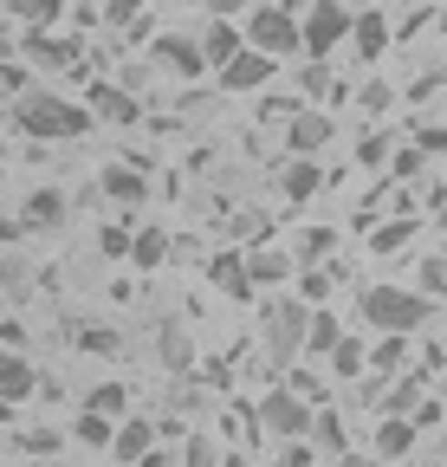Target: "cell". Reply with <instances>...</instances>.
<instances>
[{"label":"cell","instance_id":"d6a6232c","mask_svg":"<svg viewBox=\"0 0 447 467\" xmlns=\"http://www.w3.org/2000/svg\"><path fill=\"white\" fill-rule=\"evenodd\" d=\"M396 143H402V130H363V137H357V162L376 169V162L396 156Z\"/></svg>","mask_w":447,"mask_h":467},{"label":"cell","instance_id":"db71d44e","mask_svg":"<svg viewBox=\"0 0 447 467\" xmlns=\"http://www.w3.org/2000/svg\"><path fill=\"white\" fill-rule=\"evenodd\" d=\"M434 227H441V234H447V208H441V214H434Z\"/></svg>","mask_w":447,"mask_h":467},{"label":"cell","instance_id":"ba28073f","mask_svg":"<svg viewBox=\"0 0 447 467\" xmlns=\"http://www.w3.org/2000/svg\"><path fill=\"white\" fill-rule=\"evenodd\" d=\"M330 137H338V117H330L324 104H299L286 117V156H318Z\"/></svg>","mask_w":447,"mask_h":467},{"label":"cell","instance_id":"277c9868","mask_svg":"<svg viewBox=\"0 0 447 467\" xmlns=\"http://www.w3.org/2000/svg\"><path fill=\"white\" fill-rule=\"evenodd\" d=\"M240 39L247 52H266V58H299V20L286 7H247Z\"/></svg>","mask_w":447,"mask_h":467},{"label":"cell","instance_id":"ffe728a7","mask_svg":"<svg viewBox=\"0 0 447 467\" xmlns=\"http://www.w3.org/2000/svg\"><path fill=\"white\" fill-rule=\"evenodd\" d=\"M149 448H156V422H149V416H124L110 454H117V461H149Z\"/></svg>","mask_w":447,"mask_h":467},{"label":"cell","instance_id":"7402d4cb","mask_svg":"<svg viewBox=\"0 0 447 467\" xmlns=\"http://www.w3.org/2000/svg\"><path fill=\"white\" fill-rule=\"evenodd\" d=\"M78 350H85V358H124V331L117 325H110V318H91V325H78Z\"/></svg>","mask_w":447,"mask_h":467},{"label":"cell","instance_id":"2e32d148","mask_svg":"<svg viewBox=\"0 0 447 467\" xmlns=\"http://www.w3.org/2000/svg\"><path fill=\"white\" fill-rule=\"evenodd\" d=\"M195 46H201V66H214V72H220V66H228V58H234L247 39H240V20H208V26L195 33Z\"/></svg>","mask_w":447,"mask_h":467},{"label":"cell","instance_id":"f546056e","mask_svg":"<svg viewBox=\"0 0 447 467\" xmlns=\"http://www.w3.org/2000/svg\"><path fill=\"white\" fill-rule=\"evenodd\" d=\"M330 247H338V227H299L292 260H299V266H318V260H330Z\"/></svg>","mask_w":447,"mask_h":467},{"label":"cell","instance_id":"6da1fadb","mask_svg":"<svg viewBox=\"0 0 447 467\" xmlns=\"http://www.w3.org/2000/svg\"><path fill=\"white\" fill-rule=\"evenodd\" d=\"M7 117H14V130L33 137V143H72V137H91L97 130L91 110L72 104V98H59V91H26V98L7 104Z\"/></svg>","mask_w":447,"mask_h":467},{"label":"cell","instance_id":"8d00e7d4","mask_svg":"<svg viewBox=\"0 0 447 467\" xmlns=\"http://www.w3.org/2000/svg\"><path fill=\"white\" fill-rule=\"evenodd\" d=\"M389 175H396V182H422V175H428V156H422L415 143H396V156H389Z\"/></svg>","mask_w":447,"mask_h":467},{"label":"cell","instance_id":"7dc6e473","mask_svg":"<svg viewBox=\"0 0 447 467\" xmlns=\"http://www.w3.org/2000/svg\"><path fill=\"white\" fill-rule=\"evenodd\" d=\"M279 467H311V448H305V441H286V454H279Z\"/></svg>","mask_w":447,"mask_h":467},{"label":"cell","instance_id":"83f0119b","mask_svg":"<svg viewBox=\"0 0 447 467\" xmlns=\"http://www.w3.org/2000/svg\"><path fill=\"white\" fill-rule=\"evenodd\" d=\"M162 260H169V234H162V227H137V241H130V266H137V273H156Z\"/></svg>","mask_w":447,"mask_h":467},{"label":"cell","instance_id":"d590c367","mask_svg":"<svg viewBox=\"0 0 447 467\" xmlns=\"http://www.w3.org/2000/svg\"><path fill=\"white\" fill-rule=\"evenodd\" d=\"M324 299H330V273H324V266H299V306L318 312Z\"/></svg>","mask_w":447,"mask_h":467},{"label":"cell","instance_id":"d4e9b609","mask_svg":"<svg viewBox=\"0 0 447 467\" xmlns=\"http://www.w3.org/2000/svg\"><path fill=\"white\" fill-rule=\"evenodd\" d=\"M7 14L26 26V33H52L66 20V0H7Z\"/></svg>","mask_w":447,"mask_h":467},{"label":"cell","instance_id":"7a4b0ae2","mask_svg":"<svg viewBox=\"0 0 447 467\" xmlns=\"http://www.w3.org/2000/svg\"><path fill=\"white\" fill-rule=\"evenodd\" d=\"M357 312H363V325L382 331V337H415V331L434 318V306L422 299L415 285H363V292H357Z\"/></svg>","mask_w":447,"mask_h":467},{"label":"cell","instance_id":"44dd1931","mask_svg":"<svg viewBox=\"0 0 447 467\" xmlns=\"http://www.w3.org/2000/svg\"><path fill=\"white\" fill-rule=\"evenodd\" d=\"M415 208H396V214H389V221H376V234H370V254H402L409 241H415Z\"/></svg>","mask_w":447,"mask_h":467},{"label":"cell","instance_id":"4dcf8cb0","mask_svg":"<svg viewBox=\"0 0 447 467\" xmlns=\"http://www.w3.org/2000/svg\"><path fill=\"white\" fill-rule=\"evenodd\" d=\"M415 292H422L428 306H441V299H447V254H428V260L415 266Z\"/></svg>","mask_w":447,"mask_h":467},{"label":"cell","instance_id":"9f6ffc18","mask_svg":"<svg viewBox=\"0 0 447 467\" xmlns=\"http://www.w3.org/2000/svg\"><path fill=\"white\" fill-rule=\"evenodd\" d=\"M441 441H447V422H441Z\"/></svg>","mask_w":447,"mask_h":467},{"label":"cell","instance_id":"8fae6325","mask_svg":"<svg viewBox=\"0 0 447 467\" xmlns=\"http://www.w3.org/2000/svg\"><path fill=\"white\" fill-rule=\"evenodd\" d=\"M272 72H279V58H266V52H234L228 66H220V91H234V98H247V91H266L272 85Z\"/></svg>","mask_w":447,"mask_h":467},{"label":"cell","instance_id":"f1b7e54d","mask_svg":"<svg viewBox=\"0 0 447 467\" xmlns=\"http://www.w3.org/2000/svg\"><path fill=\"white\" fill-rule=\"evenodd\" d=\"M299 91H305V98H330V104L344 98L338 72H330V58H305V66H299Z\"/></svg>","mask_w":447,"mask_h":467},{"label":"cell","instance_id":"d6986e66","mask_svg":"<svg viewBox=\"0 0 447 467\" xmlns=\"http://www.w3.org/2000/svg\"><path fill=\"white\" fill-rule=\"evenodd\" d=\"M85 409H91V416H104V422H124V416H130V383H124V377L91 383V389H85Z\"/></svg>","mask_w":447,"mask_h":467},{"label":"cell","instance_id":"681fc988","mask_svg":"<svg viewBox=\"0 0 447 467\" xmlns=\"http://www.w3.org/2000/svg\"><path fill=\"white\" fill-rule=\"evenodd\" d=\"M240 7H247V0H208V14H214V20H234Z\"/></svg>","mask_w":447,"mask_h":467},{"label":"cell","instance_id":"8992f818","mask_svg":"<svg viewBox=\"0 0 447 467\" xmlns=\"http://www.w3.org/2000/svg\"><path fill=\"white\" fill-rule=\"evenodd\" d=\"M253 416H259V435H272V441H305V429H311V402H299L286 383H279V389L259 396Z\"/></svg>","mask_w":447,"mask_h":467},{"label":"cell","instance_id":"ab89813d","mask_svg":"<svg viewBox=\"0 0 447 467\" xmlns=\"http://www.w3.org/2000/svg\"><path fill=\"white\" fill-rule=\"evenodd\" d=\"M370 364H376V370H396V364H409V337H382V344L370 350Z\"/></svg>","mask_w":447,"mask_h":467},{"label":"cell","instance_id":"484cf974","mask_svg":"<svg viewBox=\"0 0 447 467\" xmlns=\"http://www.w3.org/2000/svg\"><path fill=\"white\" fill-rule=\"evenodd\" d=\"M208 279L228 292V299H253V285H247V260H240V254H214V260H208Z\"/></svg>","mask_w":447,"mask_h":467},{"label":"cell","instance_id":"30bf717a","mask_svg":"<svg viewBox=\"0 0 447 467\" xmlns=\"http://www.w3.org/2000/svg\"><path fill=\"white\" fill-rule=\"evenodd\" d=\"M149 66H169L176 78H208L195 33H156V39H149Z\"/></svg>","mask_w":447,"mask_h":467},{"label":"cell","instance_id":"f35d334b","mask_svg":"<svg viewBox=\"0 0 447 467\" xmlns=\"http://www.w3.org/2000/svg\"><path fill=\"white\" fill-rule=\"evenodd\" d=\"M20 448L39 461V454H59V448H66V435H59V429H46V422H33V429L20 435Z\"/></svg>","mask_w":447,"mask_h":467},{"label":"cell","instance_id":"ac0fdd59","mask_svg":"<svg viewBox=\"0 0 447 467\" xmlns=\"http://www.w3.org/2000/svg\"><path fill=\"white\" fill-rule=\"evenodd\" d=\"M318 189H324V169H318L311 156H292L286 169H279V195H286L292 208H299V202H311Z\"/></svg>","mask_w":447,"mask_h":467},{"label":"cell","instance_id":"11a10c76","mask_svg":"<svg viewBox=\"0 0 447 467\" xmlns=\"http://www.w3.org/2000/svg\"><path fill=\"white\" fill-rule=\"evenodd\" d=\"M441 33H447V7H441Z\"/></svg>","mask_w":447,"mask_h":467},{"label":"cell","instance_id":"e575fe53","mask_svg":"<svg viewBox=\"0 0 447 467\" xmlns=\"http://www.w3.org/2000/svg\"><path fill=\"white\" fill-rule=\"evenodd\" d=\"M130 241H137V227H130V221L97 227V254H104V260H130Z\"/></svg>","mask_w":447,"mask_h":467},{"label":"cell","instance_id":"3957f363","mask_svg":"<svg viewBox=\"0 0 447 467\" xmlns=\"http://www.w3.org/2000/svg\"><path fill=\"white\" fill-rule=\"evenodd\" d=\"M350 7L344 0H311V7L299 14V52L305 58H330L338 46H350Z\"/></svg>","mask_w":447,"mask_h":467},{"label":"cell","instance_id":"74e56055","mask_svg":"<svg viewBox=\"0 0 447 467\" xmlns=\"http://www.w3.org/2000/svg\"><path fill=\"white\" fill-rule=\"evenodd\" d=\"M330 370H338V377H363V370H370V350H363L357 337H344L338 350H330Z\"/></svg>","mask_w":447,"mask_h":467},{"label":"cell","instance_id":"5bb4252c","mask_svg":"<svg viewBox=\"0 0 447 467\" xmlns=\"http://www.w3.org/2000/svg\"><path fill=\"white\" fill-rule=\"evenodd\" d=\"M240 260H247V285H286V279H299V260L286 247H247Z\"/></svg>","mask_w":447,"mask_h":467},{"label":"cell","instance_id":"e0dca14e","mask_svg":"<svg viewBox=\"0 0 447 467\" xmlns=\"http://www.w3.org/2000/svg\"><path fill=\"white\" fill-rule=\"evenodd\" d=\"M97 182H104V195L117 202V208H143V202H149V175H143V169H130V162H110Z\"/></svg>","mask_w":447,"mask_h":467},{"label":"cell","instance_id":"7bdbcfd3","mask_svg":"<svg viewBox=\"0 0 447 467\" xmlns=\"http://www.w3.org/2000/svg\"><path fill=\"white\" fill-rule=\"evenodd\" d=\"M409 422H415V429H441V422H447V402H441V396H422Z\"/></svg>","mask_w":447,"mask_h":467},{"label":"cell","instance_id":"603a6c76","mask_svg":"<svg viewBox=\"0 0 447 467\" xmlns=\"http://www.w3.org/2000/svg\"><path fill=\"white\" fill-rule=\"evenodd\" d=\"M338 344H344V325H338V312H324V306H318V312L305 318V344H299V350H311V358H330Z\"/></svg>","mask_w":447,"mask_h":467},{"label":"cell","instance_id":"4fadbf2b","mask_svg":"<svg viewBox=\"0 0 447 467\" xmlns=\"http://www.w3.org/2000/svg\"><path fill=\"white\" fill-rule=\"evenodd\" d=\"M389 46H396V26H389L376 7H363V14L350 20V52H357V66H376Z\"/></svg>","mask_w":447,"mask_h":467},{"label":"cell","instance_id":"836d02e7","mask_svg":"<svg viewBox=\"0 0 447 467\" xmlns=\"http://www.w3.org/2000/svg\"><path fill=\"white\" fill-rule=\"evenodd\" d=\"M415 402H422V377H402V383H389L382 389V416H415Z\"/></svg>","mask_w":447,"mask_h":467},{"label":"cell","instance_id":"1f68e13d","mask_svg":"<svg viewBox=\"0 0 447 467\" xmlns=\"http://www.w3.org/2000/svg\"><path fill=\"white\" fill-rule=\"evenodd\" d=\"M72 441H78V448H110V441H117V422H104V416H91V409H78Z\"/></svg>","mask_w":447,"mask_h":467},{"label":"cell","instance_id":"5b68a950","mask_svg":"<svg viewBox=\"0 0 447 467\" xmlns=\"http://www.w3.org/2000/svg\"><path fill=\"white\" fill-rule=\"evenodd\" d=\"M305 306L299 299H272L266 312H259V331H266V358L272 364H299V344H305Z\"/></svg>","mask_w":447,"mask_h":467},{"label":"cell","instance_id":"816d5d0a","mask_svg":"<svg viewBox=\"0 0 447 467\" xmlns=\"http://www.w3.org/2000/svg\"><path fill=\"white\" fill-rule=\"evenodd\" d=\"M338 467H382L376 454H338Z\"/></svg>","mask_w":447,"mask_h":467},{"label":"cell","instance_id":"60d3db41","mask_svg":"<svg viewBox=\"0 0 447 467\" xmlns=\"http://www.w3.org/2000/svg\"><path fill=\"white\" fill-rule=\"evenodd\" d=\"M389 104H396V85H382V78L357 85V110H389Z\"/></svg>","mask_w":447,"mask_h":467},{"label":"cell","instance_id":"f5cc1de1","mask_svg":"<svg viewBox=\"0 0 447 467\" xmlns=\"http://www.w3.org/2000/svg\"><path fill=\"white\" fill-rule=\"evenodd\" d=\"M344 7H350V14H363V7H376V0H344Z\"/></svg>","mask_w":447,"mask_h":467},{"label":"cell","instance_id":"52a82bcc","mask_svg":"<svg viewBox=\"0 0 447 467\" xmlns=\"http://www.w3.org/2000/svg\"><path fill=\"white\" fill-rule=\"evenodd\" d=\"M85 110H91V124H117V130L143 124V98H130L117 78H91L85 85Z\"/></svg>","mask_w":447,"mask_h":467},{"label":"cell","instance_id":"f6af8a7d","mask_svg":"<svg viewBox=\"0 0 447 467\" xmlns=\"http://www.w3.org/2000/svg\"><path fill=\"white\" fill-rule=\"evenodd\" d=\"M182 467H220V461H214V441H201V435H195V441L182 448Z\"/></svg>","mask_w":447,"mask_h":467},{"label":"cell","instance_id":"7c38bea8","mask_svg":"<svg viewBox=\"0 0 447 467\" xmlns=\"http://www.w3.org/2000/svg\"><path fill=\"white\" fill-rule=\"evenodd\" d=\"M33 396H39V370H33V358H26V350H7V344H0V402L20 409V402H33Z\"/></svg>","mask_w":447,"mask_h":467},{"label":"cell","instance_id":"9a60e30c","mask_svg":"<svg viewBox=\"0 0 447 467\" xmlns=\"http://www.w3.org/2000/svg\"><path fill=\"white\" fill-rule=\"evenodd\" d=\"M20 52L33 58V66H78V52H85V39H59V33H20Z\"/></svg>","mask_w":447,"mask_h":467},{"label":"cell","instance_id":"4316f807","mask_svg":"<svg viewBox=\"0 0 447 467\" xmlns=\"http://www.w3.org/2000/svg\"><path fill=\"white\" fill-rule=\"evenodd\" d=\"M305 441H318V448H330V454H350V429H344L338 409H318L311 429H305Z\"/></svg>","mask_w":447,"mask_h":467},{"label":"cell","instance_id":"c3c4849f","mask_svg":"<svg viewBox=\"0 0 447 467\" xmlns=\"http://www.w3.org/2000/svg\"><path fill=\"white\" fill-rule=\"evenodd\" d=\"M0 344H7V350H20V344H26V331H20V318H0Z\"/></svg>","mask_w":447,"mask_h":467},{"label":"cell","instance_id":"9c48e42d","mask_svg":"<svg viewBox=\"0 0 447 467\" xmlns=\"http://www.w3.org/2000/svg\"><path fill=\"white\" fill-rule=\"evenodd\" d=\"M66 221H72V202H66V189H59V182L26 189V202H20V227H26V234H59Z\"/></svg>","mask_w":447,"mask_h":467},{"label":"cell","instance_id":"b9f144b4","mask_svg":"<svg viewBox=\"0 0 447 467\" xmlns=\"http://www.w3.org/2000/svg\"><path fill=\"white\" fill-rule=\"evenodd\" d=\"M415 150L434 162V156H447V124H415Z\"/></svg>","mask_w":447,"mask_h":467},{"label":"cell","instance_id":"bcb514c9","mask_svg":"<svg viewBox=\"0 0 447 467\" xmlns=\"http://www.w3.org/2000/svg\"><path fill=\"white\" fill-rule=\"evenodd\" d=\"M104 14H110V20H124V26H130V20L143 14V0H104Z\"/></svg>","mask_w":447,"mask_h":467},{"label":"cell","instance_id":"ee69618b","mask_svg":"<svg viewBox=\"0 0 447 467\" xmlns=\"http://www.w3.org/2000/svg\"><path fill=\"white\" fill-rule=\"evenodd\" d=\"M156 350H162V364H176V370L188 364V344H182V331H176V325H162V344H156Z\"/></svg>","mask_w":447,"mask_h":467},{"label":"cell","instance_id":"cb8c5ba5","mask_svg":"<svg viewBox=\"0 0 447 467\" xmlns=\"http://www.w3.org/2000/svg\"><path fill=\"white\" fill-rule=\"evenodd\" d=\"M415 435H422L415 422H402V416H382V422H376V461H402V454L415 448Z\"/></svg>","mask_w":447,"mask_h":467},{"label":"cell","instance_id":"f907efd6","mask_svg":"<svg viewBox=\"0 0 447 467\" xmlns=\"http://www.w3.org/2000/svg\"><path fill=\"white\" fill-rule=\"evenodd\" d=\"M14 52H20V39H14L7 26H0V66H7V58H14Z\"/></svg>","mask_w":447,"mask_h":467}]
</instances>
